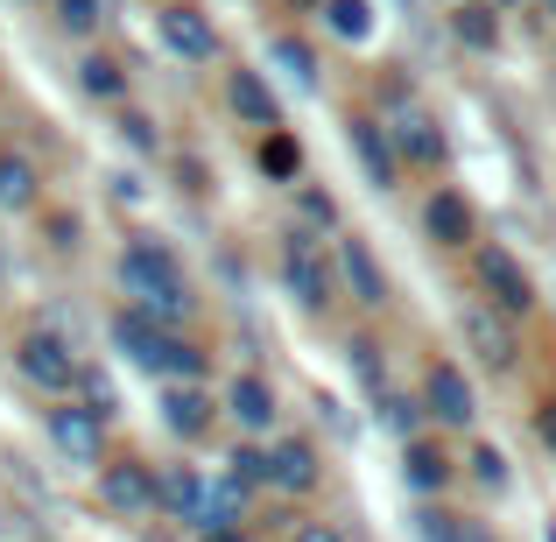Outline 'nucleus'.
<instances>
[{"label":"nucleus","mask_w":556,"mask_h":542,"mask_svg":"<svg viewBox=\"0 0 556 542\" xmlns=\"http://www.w3.org/2000/svg\"><path fill=\"white\" fill-rule=\"evenodd\" d=\"M113 282H121L127 311L155 317V325H177V331H190V317H198L190 275H184L177 247H169L163 232H135V240L121 247V261H113Z\"/></svg>","instance_id":"nucleus-1"},{"label":"nucleus","mask_w":556,"mask_h":542,"mask_svg":"<svg viewBox=\"0 0 556 542\" xmlns=\"http://www.w3.org/2000/svg\"><path fill=\"white\" fill-rule=\"evenodd\" d=\"M106 331H113V345H121L149 380H163V388L169 380H212V353L177 325H155V317H141V311L121 303V311L106 317Z\"/></svg>","instance_id":"nucleus-2"},{"label":"nucleus","mask_w":556,"mask_h":542,"mask_svg":"<svg viewBox=\"0 0 556 542\" xmlns=\"http://www.w3.org/2000/svg\"><path fill=\"white\" fill-rule=\"evenodd\" d=\"M275 275H282V297L296 303L303 317H325L339 303V261H331V240L311 226H282L275 240Z\"/></svg>","instance_id":"nucleus-3"},{"label":"nucleus","mask_w":556,"mask_h":542,"mask_svg":"<svg viewBox=\"0 0 556 542\" xmlns=\"http://www.w3.org/2000/svg\"><path fill=\"white\" fill-rule=\"evenodd\" d=\"M380 127H388L402 169H444V155H451L444 121H437V106L408 78H388V92H380Z\"/></svg>","instance_id":"nucleus-4"},{"label":"nucleus","mask_w":556,"mask_h":542,"mask_svg":"<svg viewBox=\"0 0 556 542\" xmlns=\"http://www.w3.org/2000/svg\"><path fill=\"white\" fill-rule=\"evenodd\" d=\"M14 374H22L42 402H71V394H78V374H85V353L64 339V331L28 325L22 339H14Z\"/></svg>","instance_id":"nucleus-5"},{"label":"nucleus","mask_w":556,"mask_h":542,"mask_svg":"<svg viewBox=\"0 0 556 542\" xmlns=\"http://www.w3.org/2000/svg\"><path fill=\"white\" fill-rule=\"evenodd\" d=\"M472 282H479V303H486V311H501V317H515V325L535 311V303H543L529 261H521L507 240H479L472 247Z\"/></svg>","instance_id":"nucleus-6"},{"label":"nucleus","mask_w":556,"mask_h":542,"mask_svg":"<svg viewBox=\"0 0 556 542\" xmlns=\"http://www.w3.org/2000/svg\"><path fill=\"white\" fill-rule=\"evenodd\" d=\"M416 408H422L430 430H472V423H479V388H472V374H465V360L437 353L430 366H422Z\"/></svg>","instance_id":"nucleus-7"},{"label":"nucleus","mask_w":556,"mask_h":542,"mask_svg":"<svg viewBox=\"0 0 556 542\" xmlns=\"http://www.w3.org/2000/svg\"><path fill=\"white\" fill-rule=\"evenodd\" d=\"M218 416H232V430H240L247 444H268L275 423H282V394H275V380L261 374V366H240V374L218 388Z\"/></svg>","instance_id":"nucleus-8"},{"label":"nucleus","mask_w":556,"mask_h":542,"mask_svg":"<svg viewBox=\"0 0 556 542\" xmlns=\"http://www.w3.org/2000/svg\"><path fill=\"white\" fill-rule=\"evenodd\" d=\"M325 487V444L296 430H275L268 437V493L275 501H311Z\"/></svg>","instance_id":"nucleus-9"},{"label":"nucleus","mask_w":556,"mask_h":542,"mask_svg":"<svg viewBox=\"0 0 556 542\" xmlns=\"http://www.w3.org/2000/svg\"><path fill=\"white\" fill-rule=\"evenodd\" d=\"M42 437L56 444V458H64V465H85V472H99V465H106V416H92L78 394H71V402H50Z\"/></svg>","instance_id":"nucleus-10"},{"label":"nucleus","mask_w":556,"mask_h":542,"mask_svg":"<svg viewBox=\"0 0 556 542\" xmlns=\"http://www.w3.org/2000/svg\"><path fill=\"white\" fill-rule=\"evenodd\" d=\"M331 261H339V297L345 303H359V311H388L394 303L388 268H380V254L359 232H331Z\"/></svg>","instance_id":"nucleus-11"},{"label":"nucleus","mask_w":556,"mask_h":542,"mask_svg":"<svg viewBox=\"0 0 556 542\" xmlns=\"http://www.w3.org/2000/svg\"><path fill=\"white\" fill-rule=\"evenodd\" d=\"M92 479H99V501H106L113 515H127V521L163 515V472H155L149 458H106Z\"/></svg>","instance_id":"nucleus-12"},{"label":"nucleus","mask_w":556,"mask_h":542,"mask_svg":"<svg viewBox=\"0 0 556 542\" xmlns=\"http://www.w3.org/2000/svg\"><path fill=\"white\" fill-rule=\"evenodd\" d=\"M218 99H226V113H232L240 127H254V135L289 127V121H282V92H275L268 71H254V64H226V71H218Z\"/></svg>","instance_id":"nucleus-13"},{"label":"nucleus","mask_w":556,"mask_h":542,"mask_svg":"<svg viewBox=\"0 0 556 542\" xmlns=\"http://www.w3.org/2000/svg\"><path fill=\"white\" fill-rule=\"evenodd\" d=\"M422 240L444 247V254H472L479 247V204L458 184H430V198H422Z\"/></svg>","instance_id":"nucleus-14"},{"label":"nucleus","mask_w":556,"mask_h":542,"mask_svg":"<svg viewBox=\"0 0 556 542\" xmlns=\"http://www.w3.org/2000/svg\"><path fill=\"white\" fill-rule=\"evenodd\" d=\"M458 339H465V353L486 366V374H515V366H521V331H515V317L486 311V303H465V311H458Z\"/></svg>","instance_id":"nucleus-15"},{"label":"nucleus","mask_w":556,"mask_h":542,"mask_svg":"<svg viewBox=\"0 0 556 542\" xmlns=\"http://www.w3.org/2000/svg\"><path fill=\"white\" fill-rule=\"evenodd\" d=\"M212 423H218L212 380H169V388H163V430L177 437V444H204Z\"/></svg>","instance_id":"nucleus-16"},{"label":"nucleus","mask_w":556,"mask_h":542,"mask_svg":"<svg viewBox=\"0 0 556 542\" xmlns=\"http://www.w3.org/2000/svg\"><path fill=\"white\" fill-rule=\"evenodd\" d=\"M155 36H163L169 56H184V64H212L218 56V28L204 8H190V0H169L163 14H155Z\"/></svg>","instance_id":"nucleus-17"},{"label":"nucleus","mask_w":556,"mask_h":542,"mask_svg":"<svg viewBox=\"0 0 556 542\" xmlns=\"http://www.w3.org/2000/svg\"><path fill=\"white\" fill-rule=\"evenodd\" d=\"M345 141H353V155H359V177H367L374 190H402V155H394V141H388V127H380V113H353L345 121Z\"/></svg>","instance_id":"nucleus-18"},{"label":"nucleus","mask_w":556,"mask_h":542,"mask_svg":"<svg viewBox=\"0 0 556 542\" xmlns=\"http://www.w3.org/2000/svg\"><path fill=\"white\" fill-rule=\"evenodd\" d=\"M451 479H458V458H451L437 437H408L402 444V487L416 493V501H444Z\"/></svg>","instance_id":"nucleus-19"},{"label":"nucleus","mask_w":556,"mask_h":542,"mask_svg":"<svg viewBox=\"0 0 556 542\" xmlns=\"http://www.w3.org/2000/svg\"><path fill=\"white\" fill-rule=\"evenodd\" d=\"M444 28H451V42L472 50V56H493V50H501V36H507V22H501L493 0H458V8H444Z\"/></svg>","instance_id":"nucleus-20"},{"label":"nucleus","mask_w":556,"mask_h":542,"mask_svg":"<svg viewBox=\"0 0 556 542\" xmlns=\"http://www.w3.org/2000/svg\"><path fill=\"white\" fill-rule=\"evenodd\" d=\"M204 507H212V479L198 465H163V515L184 529H204Z\"/></svg>","instance_id":"nucleus-21"},{"label":"nucleus","mask_w":556,"mask_h":542,"mask_svg":"<svg viewBox=\"0 0 556 542\" xmlns=\"http://www.w3.org/2000/svg\"><path fill=\"white\" fill-rule=\"evenodd\" d=\"M36 204H42V169H36V155L0 149V212H36Z\"/></svg>","instance_id":"nucleus-22"},{"label":"nucleus","mask_w":556,"mask_h":542,"mask_svg":"<svg viewBox=\"0 0 556 542\" xmlns=\"http://www.w3.org/2000/svg\"><path fill=\"white\" fill-rule=\"evenodd\" d=\"M78 92L92 99V106H127V64L106 56V50L78 56Z\"/></svg>","instance_id":"nucleus-23"},{"label":"nucleus","mask_w":556,"mask_h":542,"mask_svg":"<svg viewBox=\"0 0 556 542\" xmlns=\"http://www.w3.org/2000/svg\"><path fill=\"white\" fill-rule=\"evenodd\" d=\"M254 163H261L268 184H296L303 177V141L289 135V127H268V135L254 141Z\"/></svg>","instance_id":"nucleus-24"},{"label":"nucleus","mask_w":556,"mask_h":542,"mask_svg":"<svg viewBox=\"0 0 556 542\" xmlns=\"http://www.w3.org/2000/svg\"><path fill=\"white\" fill-rule=\"evenodd\" d=\"M458 472L472 479L479 493H507V487H515V465H507V451H501V444H472Z\"/></svg>","instance_id":"nucleus-25"},{"label":"nucleus","mask_w":556,"mask_h":542,"mask_svg":"<svg viewBox=\"0 0 556 542\" xmlns=\"http://www.w3.org/2000/svg\"><path fill=\"white\" fill-rule=\"evenodd\" d=\"M268 56H275V64L289 71V85H303V92H317V50H311L303 36H289V28H282V36H268Z\"/></svg>","instance_id":"nucleus-26"},{"label":"nucleus","mask_w":556,"mask_h":542,"mask_svg":"<svg viewBox=\"0 0 556 542\" xmlns=\"http://www.w3.org/2000/svg\"><path fill=\"white\" fill-rule=\"evenodd\" d=\"M317 14H325V28L339 42H367L374 36V8L367 0H317Z\"/></svg>","instance_id":"nucleus-27"},{"label":"nucleus","mask_w":556,"mask_h":542,"mask_svg":"<svg viewBox=\"0 0 556 542\" xmlns=\"http://www.w3.org/2000/svg\"><path fill=\"white\" fill-rule=\"evenodd\" d=\"M113 113H121L113 127H121V141H127L135 155H149V163H155V155L169 149V141H163V127H155V113H135V106H113Z\"/></svg>","instance_id":"nucleus-28"},{"label":"nucleus","mask_w":556,"mask_h":542,"mask_svg":"<svg viewBox=\"0 0 556 542\" xmlns=\"http://www.w3.org/2000/svg\"><path fill=\"white\" fill-rule=\"evenodd\" d=\"M374 416L388 423V430L402 437V444H408V437H422V408H416V402H402V394H388V388L374 394Z\"/></svg>","instance_id":"nucleus-29"},{"label":"nucleus","mask_w":556,"mask_h":542,"mask_svg":"<svg viewBox=\"0 0 556 542\" xmlns=\"http://www.w3.org/2000/svg\"><path fill=\"white\" fill-rule=\"evenodd\" d=\"M296 212H303V226H311V232H339V198H331V190L303 184L296 190Z\"/></svg>","instance_id":"nucleus-30"},{"label":"nucleus","mask_w":556,"mask_h":542,"mask_svg":"<svg viewBox=\"0 0 556 542\" xmlns=\"http://www.w3.org/2000/svg\"><path fill=\"white\" fill-rule=\"evenodd\" d=\"M50 14H56V28H71V36H92L99 14H106V0H50Z\"/></svg>","instance_id":"nucleus-31"},{"label":"nucleus","mask_w":556,"mask_h":542,"mask_svg":"<svg viewBox=\"0 0 556 542\" xmlns=\"http://www.w3.org/2000/svg\"><path fill=\"white\" fill-rule=\"evenodd\" d=\"M289 542H353V529H345V521H296Z\"/></svg>","instance_id":"nucleus-32"},{"label":"nucleus","mask_w":556,"mask_h":542,"mask_svg":"<svg viewBox=\"0 0 556 542\" xmlns=\"http://www.w3.org/2000/svg\"><path fill=\"white\" fill-rule=\"evenodd\" d=\"M535 444H543V451H556V394H543V402H535Z\"/></svg>","instance_id":"nucleus-33"},{"label":"nucleus","mask_w":556,"mask_h":542,"mask_svg":"<svg viewBox=\"0 0 556 542\" xmlns=\"http://www.w3.org/2000/svg\"><path fill=\"white\" fill-rule=\"evenodd\" d=\"M50 247H64V254L78 247V218L71 212H50Z\"/></svg>","instance_id":"nucleus-34"},{"label":"nucleus","mask_w":556,"mask_h":542,"mask_svg":"<svg viewBox=\"0 0 556 542\" xmlns=\"http://www.w3.org/2000/svg\"><path fill=\"white\" fill-rule=\"evenodd\" d=\"M198 542H247V529H204Z\"/></svg>","instance_id":"nucleus-35"},{"label":"nucleus","mask_w":556,"mask_h":542,"mask_svg":"<svg viewBox=\"0 0 556 542\" xmlns=\"http://www.w3.org/2000/svg\"><path fill=\"white\" fill-rule=\"evenodd\" d=\"M535 14H543V28H556V0H529Z\"/></svg>","instance_id":"nucleus-36"},{"label":"nucleus","mask_w":556,"mask_h":542,"mask_svg":"<svg viewBox=\"0 0 556 542\" xmlns=\"http://www.w3.org/2000/svg\"><path fill=\"white\" fill-rule=\"evenodd\" d=\"M493 8H501V14H521V8H529V0H493Z\"/></svg>","instance_id":"nucleus-37"},{"label":"nucleus","mask_w":556,"mask_h":542,"mask_svg":"<svg viewBox=\"0 0 556 542\" xmlns=\"http://www.w3.org/2000/svg\"><path fill=\"white\" fill-rule=\"evenodd\" d=\"M0 535H8V507H0Z\"/></svg>","instance_id":"nucleus-38"},{"label":"nucleus","mask_w":556,"mask_h":542,"mask_svg":"<svg viewBox=\"0 0 556 542\" xmlns=\"http://www.w3.org/2000/svg\"><path fill=\"white\" fill-rule=\"evenodd\" d=\"M549 64H556V42H549Z\"/></svg>","instance_id":"nucleus-39"},{"label":"nucleus","mask_w":556,"mask_h":542,"mask_svg":"<svg viewBox=\"0 0 556 542\" xmlns=\"http://www.w3.org/2000/svg\"><path fill=\"white\" fill-rule=\"evenodd\" d=\"M444 8H458V0H444Z\"/></svg>","instance_id":"nucleus-40"}]
</instances>
